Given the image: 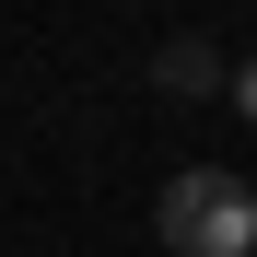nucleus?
<instances>
[{"label": "nucleus", "mask_w": 257, "mask_h": 257, "mask_svg": "<svg viewBox=\"0 0 257 257\" xmlns=\"http://www.w3.org/2000/svg\"><path fill=\"white\" fill-rule=\"evenodd\" d=\"M234 117H245V128H257V59H245V70H234Z\"/></svg>", "instance_id": "nucleus-3"}, {"label": "nucleus", "mask_w": 257, "mask_h": 257, "mask_svg": "<svg viewBox=\"0 0 257 257\" xmlns=\"http://www.w3.org/2000/svg\"><path fill=\"white\" fill-rule=\"evenodd\" d=\"M152 234L176 257H257V187L222 176V164H187V176L152 199Z\"/></svg>", "instance_id": "nucleus-1"}, {"label": "nucleus", "mask_w": 257, "mask_h": 257, "mask_svg": "<svg viewBox=\"0 0 257 257\" xmlns=\"http://www.w3.org/2000/svg\"><path fill=\"white\" fill-rule=\"evenodd\" d=\"M152 82H164V94H210V82H222V59H210L199 35H176V47L152 59Z\"/></svg>", "instance_id": "nucleus-2"}]
</instances>
